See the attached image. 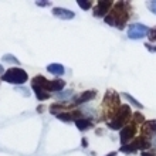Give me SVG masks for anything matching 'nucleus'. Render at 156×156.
Listing matches in <instances>:
<instances>
[{
    "instance_id": "4468645a",
    "label": "nucleus",
    "mask_w": 156,
    "mask_h": 156,
    "mask_svg": "<svg viewBox=\"0 0 156 156\" xmlns=\"http://www.w3.org/2000/svg\"><path fill=\"white\" fill-rule=\"evenodd\" d=\"M47 71H48V73H51V74H54V75H62L64 73H66V68H64L61 64L54 62V64L47 66Z\"/></svg>"
},
{
    "instance_id": "0eeeda50",
    "label": "nucleus",
    "mask_w": 156,
    "mask_h": 156,
    "mask_svg": "<svg viewBox=\"0 0 156 156\" xmlns=\"http://www.w3.org/2000/svg\"><path fill=\"white\" fill-rule=\"evenodd\" d=\"M112 7H114V2H111V0H99L98 3L95 4L92 16L94 17H104V19H105Z\"/></svg>"
},
{
    "instance_id": "ddd939ff",
    "label": "nucleus",
    "mask_w": 156,
    "mask_h": 156,
    "mask_svg": "<svg viewBox=\"0 0 156 156\" xmlns=\"http://www.w3.org/2000/svg\"><path fill=\"white\" fill-rule=\"evenodd\" d=\"M136 142V146H138V151H144L145 149H149L151 148V142H149L148 138H144V136H138L133 139Z\"/></svg>"
},
{
    "instance_id": "9b49d317",
    "label": "nucleus",
    "mask_w": 156,
    "mask_h": 156,
    "mask_svg": "<svg viewBox=\"0 0 156 156\" xmlns=\"http://www.w3.org/2000/svg\"><path fill=\"white\" fill-rule=\"evenodd\" d=\"M95 95H97V92H95L94 90L85 91V92H82L77 99H74V104L75 105H80V104H84V102H87V101H91V99L95 98Z\"/></svg>"
},
{
    "instance_id": "6ab92c4d",
    "label": "nucleus",
    "mask_w": 156,
    "mask_h": 156,
    "mask_svg": "<svg viewBox=\"0 0 156 156\" xmlns=\"http://www.w3.org/2000/svg\"><path fill=\"white\" fill-rule=\"evenodd\" d=\"M77 4L82 10H90L92 7V2L91 0H77Z\"/></svg>"
},
{
    "instance_id": "412c9836",
    "label": "nucleus",
    "mask_w": 156,
    "mask_h": 156,
    "mask_svg": "<svg viewBox=\"0 0 156 156\" xmlns=\"http://www.w3.org/2000/svg\"><path fill=\"white\" fill-rule=\"evenodd\" d=\"M3 60H4V61H6V60H10V62H20L16 57H13V55H10V54H7V55H4Z\"/></svg>"
},
{
    "instance_id": "6e6552de",
    "label": "nucleus",
    "mask_w": 156,
    "mask_h": 156,
    "mask_svg": "<svg viewBox=\"0 0 156 156\" xmlns=\"http://www.w3.org/2000/svg\"><path fill=\"white\" fill-rule=\"evenodd\" d=\"M156 135V119L152 121H145L142 125H140V136L144 138H153Z\"/></svg>"
},
{
    "instance_id": "a211bd4d",
    "label": "nucleus",
    "mask_w": 156,
    "mask_h": 156,
    "mask_svg": "<svg viewBox=\"0 0 156 156\" xmlns=\"http://www.w3.org/2000/svg\"><path fill=\"white\" fill-rule=\"evenodd\" d=\"M67 108H71V107H68V105H61V104H53V105L50 107V112L58 115L60 111H64V109H67Z\"/></svg>"
},
{
    "instance_id": "5701e85b",
    "label": "nucleus",
    "mask_w": 156,
    "mask_h": 156,
    "mask_svg": "<svg viewBox=\"0 0 156 156\" xmlns=\"http://www.w3.org/2000/svg\"><path fill=\"white\" fill-rule=\"evenodd\" d=\"M123 95H125V97H126V98H128V99H129V101H131V102H132V104H135V105H136V107H138V108H142V105H140V104H139V102H138V101H135V99L132 98L131 95H128V94H123Z\"/></svg>"
},
{
    "instance_id": "393cba45",
    "label": "nucleus",
    "mask_w": 156,
    "mask_h": 156,
    "mask_svg": "<svg viewBox=\"0 0 156 156\" xmlns=\"http://www.w3.org/2000/svg\"><path fill=\"white\" fill-rule=\"evenodd\" d=\"M36 4H37V6H40V7H45V6L51 4V2H36Z\"/></svg>"
},
{
    "instance_id": "2eb2a0df",
    "label": "nucleus",
    "mask_w": 156,
    "mask_h": 156,
    "mask_svg": "<svg viewBox=\"0 0 156 156\" xmlns=\"http://www.w3.org/2000/svg\"><path fill=\"white\" fill-rule=\"evenodd\" d=\"M64 88H66V81L62 80H53L50 84V92H60Z\"/></svg>"
},
{
    "instance_id": "9d476101",
    "label": "nucleus",
    "mask_w": 156,
    "mask_h": 156,
    "mask_svg": "<svg viewBox=\"0 0 156 156\" xmlns=\"http://www.w3.org/2000/svg\"><path fill=\"white\" fill-rule=\"evenodd\" d=\"M50 84H51V81H48V80L45 77H43V75H36V77L31 80V85L38 87V88L47 91V92H50Z\"/></svg>"
},
{
    "instance_id": "bb28decb",
    "label": "nucleus",
    "mask_w": 156,
    "mask_h": 156,
    "mask_svg": "<svg viewBox=\"0 0 156 156\" xmlns=\"http://www.w3.org/2000/svg\"><path fill=\"white\" fill-rule=\"evenodd\" d=\"M140 156H156V153L155 152H142Z\"/></svg>"
},
{
    "instance_id": "f257e3e1",
    "label": "nucleus",
    "mask_w": 156,
    "mask_h": 156,
    "mask_svg": "<svg viewBox=\"0 0 156 156\" xmlns=\"http://www.w3.org/2000/svg\"><path fill=\"white\" fill-rule=\"evenodd\" d=\"M129 12H131V6L128 2H116V3H114V7L111 9V12L104 19V21L119 30H123L128 20H129Z\"/></svg>"
},
{
    "instance_id": "f3484780",
    "label": "nucleus",
    "mask_w": 156,
    "mask_h": 156,
    "mask_svg": "<svg viewBox=\"0 0 156 156\" xmlns=\"http://www.w3.org/2000/svg\"><path fill=\"white\" fill-rule=\"evenodd\" d=\"M136 151H138V146H136L135 140H132L131 144L121 146V152H123V153H132V152H136Z\"/></svg>"
},
{
    "instance_id": "20e7f679",
    "label": "nucleus",
    "mask_w": 156,
    "mask_h": 156,
    "mask_svg": "<svg viewBox=\"0 0 156 156\" xmlns=\"http://www.w3.org/2000/svg\"><path fill=\"white\" fill-rule=\"evenodd\" d=\"M2 80L4 82H9V84H13V85H21L24 84L27 80H29V75L23 68H19V67H12L9 68L3 75H2Z\"/></svg>"
},
{
    "instance_id": "a878e982",
    "label": "nucleus",
    "mask_w": 156,
    "mask_h": 156,
    "mask_svg": "<svg viewBox=\"0 0 156 156\" xmlns=\"http://www.w3.org/2000/svg\"><path fill=\"white\" fill-rule=\"evenodd\" d=\"M145 45H146V47L149 48V51H152V53H156V45H152L151 43H146Z\"/></svg>"
},
{
    "instance_id": "aec40b11",
    "label": "nucleus",
    "mask_w": 156,
    "mask_h": 156,
    "mask_svg": "<svg viewBox=\"0 0 156 156\" xmlns=\"http://www.w3.org/2000/svg\"><path fill=\"white\" fill-rule=\"evenodd\" d=\"M132 116H133V123H136V125H142V123L145 122V116L140 114V112H133L132 114Z\"/></svg>"
},
{
    "instance_id": "423d86ee",
    "label": "nucleus",
    "mask_w": 156,
    "mask_h": 156,
    "mask_svg": "<svg viewBox=\"0 0 156 156\" xmlns=\"http://www.w3.org/2000/svg\"><path fill=\"white\" fill-rule=\"evenodd\" d=\"M138 125L133 122L131 123H128L126 126H123L122 129H121V132H119V140H121V144L123 145H128V144H131V140L135 138L136 135V132H138Z\"/></svg>"
},
{
    "instance_id": "cd10ccee",
    "label": "nucleus",
    "mask_w": 156,
    "mask_h": 156,
    "mask_svg": "<svg viewBox=\"0 0 156 156\" xmlns=\"http://www.w3.org/2000/svg\"><path fill=\"white\" fill-rule=\"evenodd\" d=\"M4 73H6V71H4V68H3V66H2V64H0V74L3 75Z\"/></svg>"
},
{
    "instance_id": "7ed1b4c3",
    "label": "nucleus",
    "mask_w": 156,
    "mask_h": 156,
    "mask_svg": "<svg viewBox=\"0 0 156 156\" xmlns=\"http://www.w3.org/2000/svg\"><path fill=\"white\" fill-rule=\"evenodd\" d=\"M102 107H104V115L107 116V118L114 119V116L116 115V112L121 108L119 95L116 92H114V91H107V95L104 98Z\"/></svg>"
},
{
    "instance_id": "1a4fd4ad",
    "label": "nucleus",
    "mask_w": 156,
    "mask_h": 156,
    "mask_svg": "<svg viewBox=\"0 0 156 156\" xmlns=\"http://www.w3.org/2000/svg\"><path fill=\"white\" fill-rule=\"evenodd\" d=\"M53 14L58 19H62V20H71L75 17V13L68 10V9H62V7H55L53 9Z\"/></svg>"
},
{
    "instance_id": "f03ea898",
    "label": "nucleus",
    "mask_w": 156,
    "mask_h": 156,
    "mask_svg": "<svg viewBox=\"0 0 156 156\" xmlns=\"http://www.w3.org/2000/svg\"><path fill=\"white\" fill-rule=\"evenodd\" d=\"M132 116V111H131V107L129 105H121L119 111L116 112V115L114 116V119L108 121L107 125L109 129H114V131H119L122 129L123 126H126L129 119Z\"/></svg>"
},
{
    "instance_id": "b1692460",
    "label": "nucleus",
    "mask_w": 156,
    "mask_h": 156,
    "mask_svg": "<svg viewBox=\"0 0 156 156\" xmlns=\"http://www.w3.org/2000/svg\"><path fill=\"white\" fill-rule=\"evenodd\" d=\"M148 36H149V40H151V41H156V29L151 30Z\"/></svg>"
},
{
    "instance_id": "4be33fe9",
    "label": "nucleus",
    "mask_w": 156,
    "mask_h": 156,
    "mask_svg": "<svg viewBox=\"0 0 156 156\" xmlns=\"http://www.w3.org/2000/svg\"><path fill=\"white\" fill-rule=\"evenodd\" d=\"M148 9L152 13H155V14H156V2H149V3H148Z\"/></svg>"
},
{
    "instance_id": "c85d7f7f",
    "label": "nucleus",
    "mask_w": 156,
    "mask_h": 156,
    "mask_svg": "<svg viewBox=\"0 0 156 156\" xmlns=\"http://www.w3.org/2000/svg\"><path fill=\"white\" fill-rule=\"evenodd\" d=\"M107 156H116V152H111V153H108Z\"/></svg>"
},
{
    "instance_id": "39448f33",
    "label": "nucleus",
    "mask_w": 156,
    "mask_h": 156,
    "mask_svg": "<svg viewBox=\"0 0 156 156\" xmlns=\"http://www.w3.org/2000/svg\"><path fill=\"white\" fill-rule=\"evenodd\" d=\"M149 31L151 30L148 26L140 24V23H133L128 29V37L131 40H139V38H144L145 36H148Z\"/></svg>"
},
{
    "instance_id": "dca6fc26",
    "label": "nucleus",
    "mask_w": 156,
    "mask_h": 156,
    "mask_svg": "<svg viewBox=\"0 0 156 156\" xmlns=\"http://www.w3.org/2000/svg\"><path fill=\"white\" fill-rule=\"evenodd\" d=\"M31 88H33V91L36 92V97H37L38 101H45V99H48L50 97H51L50 92L41 90V88H38V87H36V85H31Z\"/></svg>"
},
{
    "instance_id": "f8f14e48",
    "label": "nucleus",
    "mask_w": 156,
    "mask_h": 156,
    "mask_svg": "<svg viewBox=\"0 0 156 156\" xmlns=\"http://www.w3.org/2000/svg\"><path fill=\"white\" fill-rule=\"evenodd\" d=\"M75 125H77V128L80 129V131H87V129H90V128H92V121L91 119H87V118H80L75 121Z\"/></svg>"
}]
</instances>
